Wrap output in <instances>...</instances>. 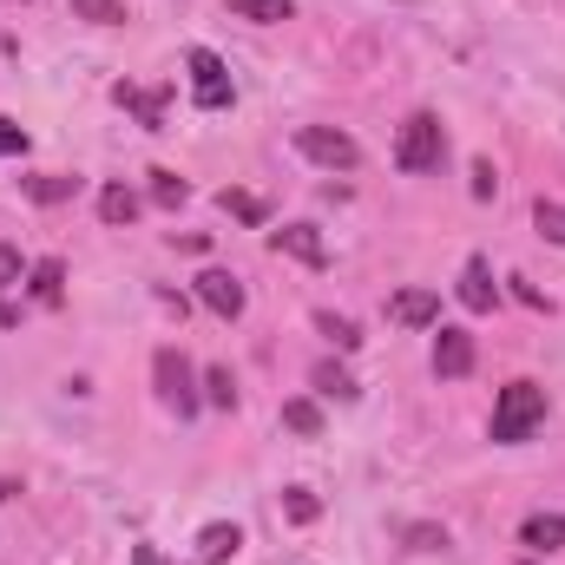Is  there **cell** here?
<instances>
[{
	"instance_id": "484cf974",
	"label": "cell",
	"mask_w": 565,
	"mask_h": 565,
	"mask_svg": "<svg viewBox=\"0 0 565 565\" xmlns=\"http://www.w3.org/2000/svg\"><path fill=\"white\" fill-rule=\"evenodd\" d=\"M204 402H211V408H237V382H231V369H211V375H204Z\"/></svg>"
},
{
	"instance_id": "f1b7e54d",
	"label": "cell",
	"mask_w": 565,
	"mask_h": 565,
	"mask_svg": "<svg viewBox=\"0 0 565 565\" xmlns=\"http://www.w3.org/2000/svg\"><path fill=\"white\" fill-rule=\"evenodd\" d=\"M13 151H26V132L13 119H0V158H13Z\"/></svg>"
},
{
	"instance_id": "5bb4252c",
	"label": "cell",
	"mask_w": 565,
	"mask_h": 565,
	"mask_svg": "<svg viewBox=\"0 0 565 565\" xmlns=\"http://www.w3.org/2000/svg\"><path fill=\"white\" fill-rule=\"evenodd\" d=\"M20 191H26L33 204H66V198H79V178H66V171H33V178H20Z\"/></svg>"
},
{
	"instance_id": "d6986e66",
	"label": "cell",
	"mask_w": 565,
	"mask_h": 565,
	"mask_svg": "<svg viewBox=\"0 0 565 565\" xmlns=\"http://www.w3.org/2000/svg\"><path fill=\"white\" fill-rule=\"evenodd\" d=\"M316 329H322L335 349H362V329H355L349 316H335V309H316Z\"/></svg>"
},
{
	"instance_id": "1f68e13d",
	"label": "cell",
	"mask_w": 565,
	"mask_h": 565,
	"mask_svg": "<svg viewBox=\"0 0 565 565\" xmlns=\"http://www.w3.org/2000/svg\"><path fill=\"white\" fill-rule=\"evenodd\" d=\"M132 565H171V559H164V553H151V546H139V553H132Z\"/></svg>"
},
{
	"instance_id": "6da1fadb",
	"label": "cell",
	"mask_w": 565,
	"mask_h": 565,
	"mask_svg": "<svg viewBox=\"0 0 565 565\" xmlns=\"http://www.w3.org/2000/svg\"><path fill=\"white\" fill-rule=\"evenodd\" d=\"M546 422V388L540 382H507L500 388V402H493V440H526L533 427Z\"/></svg>"
},
{
	"instance_id": "ac0fdd59",
	"label": "cell",
	"mask_w": 565,
	"mask_h": 565,
	"mask_svg": "<svg viewBox=\"0 0 565 565\" xmlns=\"http://www.w3.org/2000/svg\"><path fill=\"white\" fill-rule=\"evenodd\" d=\"M145 178H151V184H145V191H151V204H164V211H178V204L191 198V184H184L178 171H164V164H158V171H145Z\"/></svg>"
},
{
	"instance_id": "ba28073f",
	"label": "cell",
	"mask_w": 565,
	"mask_h": 565,
	"mask_svg": "<svg viewBox=\"0 0 565 565\" xmlns=\"http://www.w3.org/2000/svg\"><path fill=\"white\" fill-rule=\"evenodd\" d=\"M454 296H460V309H473V316H487V309L500 302V282H493V270H487V257H467V270H460V282H454Z\"/></svg>"
},
{
	"instance_id": "7a4b0ae2",
	"label": "cell",
	"mask_w": 565,
	"mask_h": 565,
	"mask_svg": "<svg viewBox=\"0 0 565 565\" xmlns=\"http://www.w3.org/2000/svg\"><path fill=\"white\" fill-rule=\"evenodd\" d=\"M440 158H447L440 119H434V113L402 119V132H395V164H402V171H440Z\"/></svg>"
},
{
	"instance_id": "30bf717a",
	"label": "cell",
	"mask_w": 565,
	"mask_h": 565,
	"mask_svg": "<svg viewBox=\"0 0 565 565\" xmlns=\"http://www.w3.org/2000/svg\"><path fill=\"white\" fill-rule=\"evenodd\" d=\"M113 99H119L126 113H139L145 132H158V126H164V106H171V93H164V86H158V93H145V86H126V79L113 86Z\"/></svg>"
},
{
	"instance_id": "603a6c76",
	"label": "cell",
	"mask_w": 565,
	"mask_h": 565,
	"mask_svg": "<svg viewBox=\"0 0 565 565\" xmlns=\"http://www.w3.org/2000/svg\"><path fill=\"white\" fill-rule=\"evenodd\" d=\"M322 513V500L309 493V487H282V520H296V526H309Z\"/></svg>"
},
{
	"instance_id": "9c48e42d",
	"label": "cell",
	"mask_w": 565,
	"mask_h": 565,
	"mask_svg": "<svg viewBox=\"0 0 565 565\" xmlns=\"http://www.w3.org/2000/svg\"><path fill=\"white\" fill-rule=\"evenodd\" d=\"M198 302L231 322V316H244V282L231 277V270H204V277H198Z\"/></svg>"
},
{
	"instance_id": "e0dca14e",
	"label": "cell",
	"mask_w": 565,
	"mask_h": 565,
	"mask_svg": "<svg viewBox=\"0 0 565 565\" xmlns=\"http://www.w3.org/2000/svg\"><path fill=\"white\" fill-rule=\"evenodd\" d=\"M99 217H106L113 231H126V224L139 217V191H126V184H106V191H99Z\"/></svg>"
},
{
	"instance_id": "8fae6325",
	"label": "cell",
	"mask_w": 565,
	"mask_h": 565,
	"mask_svg": "<svg viewBox=\"0 0 565 565\" xmlns=\"http://www.w3.org/2000/svg\"><path fill=\"white\" fill-rule=\"evenodd\" d=\"M26 289H33L40 309H60V302H66V264H60V257H40V264L26 270Z\"/></svg>"
},
{
	"instance_id": "4316f807",
	"label": "cell",
	"mask_w": 565,
	"mask_h": 565,
	"mask_svg": "<svg viewBox=\"0 0 565 565\" xmlns=\"http://www.w3.org/2000/svg\"><path fill=\"white\" fill-rule=\"evenodd\" d=\"M408 546H415V553H440V546H447V533H440V526H415V533H408Z\"/></svg>"
},
{
	"instance_id": "52a82bcc",
	"label": "cell",
	"mask_w": 565,
	"mask_h": 565,
	"mask_svg": "<svg viewBox=\"0 0 565 565\" xmlns=\"http://www.w3.org/2000/svg\"><path fill=\"white\" fill-rule=\"evenodd\" d=\"M270 244H277L282 257L309 264V270H322V264H329V244H322V231H316V224H282V231H270Z\"/></svg>"
},
{
	"instance_id": "7402d4cb",
	"label": "cell",
	"mask_w": 565,
	"mask_h": 565,
	"mask_svg": "<svg viewBox=\"0 0 565 565\" xmlns=\"http://www.w3.org/2000/svg\"><path fill=\"white\" fill-rule=\"evenodd\" d=\"M217 204H224V211H231V217H237V224H264V217H270V211H264V198H257V191H224V198H217Z\"/></svg>"
},
{
	"instance_id": "4fadbf2b",
	"label": "cell",
	"mask_w": 565,
	"mask_h": 565,
	"mask_svg": "<svg viewBox=\"0 0 565 565\" xmlns=\"http://www.w3.org/2000/svg\"><path fill=\"white\" fill-rule=\"evenodd\" d=\"M237 546H244V533H237L231 520H211V526L198 533V565H224V559H237Z\"/></svg>"
},
{
	"instance_id": "f546056e",
	"label": "cell",
	"mask_w": 565,
	"mask_h": 565,
	"mask_svg": "<svg viewBox=\"0 0 565 565\" xmlns=\"http://www.w3.org/2000/svg\"><path fill=\"white\" fill-rule=\"evenodd\" d=\"M7 282H20V250H13V244H0V289H7Z\"/></svg>"
},
{
	"instance_id": "7c38bea8",
	"label": "cell",
	"mask_w": 565,
	"mask_h": 565,
	"mask_svg": "<svg viewBox=\"0 0 565 565\" xmlns=\"http://www.w3.org/2000/svg\"><path fill=\"white\" fill-rule=\"evenodd\" d=\"M388 316H395L402 329H427V322H440V296H434V289H402V296L388 302Z\"/></svg>"
},
{
	"instance_id": "83f0119b",
	"label": "cell",
	"mask_w": 565,
	"mask_h": 565,
	"mask_svg": "<svg viewBox=\"0 0 565 565\" xmlns=\"http://www.w3.org/2000/svg\"><path fill=\"white\" fill-rule=\"evenodd\" d=\"M493 191H500V178H493V164H487V158H480V164H473V198H480V204H487V198H493Z\"/></svg>"
},
{
	"instance_id": "44dd1931",
	"label": "cell",
	"mask_w": 565,
	"mask_h": 565,
	"mask_svg": "<svg viewBox=\"0 0 565 565\" xmlns=\"http://www.w3.org/2000/svg\"><path fill=\"white\" fill-rule=\"evenodd\" d=\"M231 13L257 20V26H277V20H289V0H231Z\"/></svg>"
},
{
	"instance_id": "2e32d148",
	"label": "cell",
	"mask_w": 565,
	"mask_h": 565,
	"mask_svg": "<svg viewBox=\"0 0 565 565\" xmlns=\"http://www.w3.org/2000/svg\"><path fill=\"white\" fill-rule=\"evenodd\" d=\"M520 540H526L533 553H559L565 546V513H533V520L520 526Z\"/></svg>"
},
{
	"instance_id": "cb8c5ba5",
	"label": "cell",
	"mask_w": 565,
	"mask_h": 565,
	"mask_svg": "<svg viewBox=\"0 0 565 565\" xmlns=\"http://www.w3.org/2000/svg\"><path fill=\"white\" fill-rule=\"evenodd\" d=\"M282 427L316 440V434H322V408H316V402H282Z\"/></svg>"
},
{
	"instance_id": "ffe728a7",
	"label": "cell",
	"mask_w": 565,
	"mask_h": 565,
	"mask_svg": "<svg viewBox=\"0 0 565 565\" xmlns=\"http://www.w3.org/2000/svg\"><path fill=\"white\" fill-rule=\"evenodd\" d=\"M73 20H93V26H126V0H73Z\"/></svg>"
},
{
	"instance_id": "d4e9b609",
	"label": "cell",
	"mask_w": 565,
	"mask_h": 565,
	"mask_svg": "<svg viewBox=\"0 0 565 565\" xmlns=\"http://www.w3.org/2000/svg\"><path fill=\"white\" fill-rule=\"evenodd\" d=\"M533 224H540V237H546V244H565V204L540 198V204H533Z\"/></svg>"
},
{
	"instance_id": "4dcf8cb0",
	"label": "cell",
	"mask_w": 565,
	"mask_h": 565,
	"mask_svg": "<svg viewBox=\"0 0 565 565\" xmlns=\"http://www.w3.org/2000/svg\"><path fill=\"white\" fill-rule=\"evenodd\" d=\"M513 296H520L526 309H553V302H546V296H540V289H533V282H526V277H513Z\"/></svg>"
},
{
	"instance_id": "d6a6232c",
	"label": "cell",
	"mask_w": 565,
	"mask_h": 565,
	"mask_svg": "<svg viewBox=\"0 0 565 565\" xmlns=\"http://www.w3.org/2000/svg\"><path fill=\"white\" fill-rule=\"evenodd\" d=\"M20 493V480H0V500H13Z\"/></svg>"
},
{
	"instance_id": "277c9868",
	"label": "cell",
	"mask_w": 565,
	"mask_h": 565,
	"mask_svg": "<svg viewBox=\"0 0 565 565\" xmlns=\"http://www.w3.org/2000/svg\"><path fill=\"white\" fill-rule=\"evenodd\" d=\"M296 151L316 158L322 171H355L362 164V145L349 139V132H335V126H296Z\"/></svg>"
},
{
	"instance_id": "8992f818",
	"label": "cell",
	"mask_w": 565,
	"mask_h": 565,
	"mask_svg": "<svg viewBox=\"0 0 565 565\" xmlns=\"http://www.w3.org/2000/svg\"><path fill=\"white\" fill-rule=\"evenodd\" d=\"M434 375H440V382L473 375V335H467V329H440V335H434Z\"/></svg>"
},
{
	"instance_id": "9a60e30c",
	"label": "cell",
	"mask_w": 565,
	"mask_h": 565,
	"mask_svg": "<svg viewBox=\"0 0 565 565\" xmlns=\"http://www.w3.org/2000/svg\"><path fill=\"white\" fill-rule=\"evenodd\" d=\"M309 388H316V395H329V402H355V395H362V388H355V375H349L342 362H316V369H309Z\"/></svg>"
},
{
	"instance_id": "5b68a950",
	"label": "cell",
	"mask_w": 565,
	"mask_h": 565,
	"mask_svg": "<svg viewBox=\"0 0 565 565\" xmlns=\"http://www.w3.org/2000/svg\"><path fill=\"white\" fill-rule=\"evenodd\" d=\"M184 66H191V99H198L204 113H224V106H231V73H224V60H217L211 46H191Z\"/></svg>"
},
{
	"instance_id": "3957f363",
	"label": "cell",
	"mask_w": 565,
	"mask_h": 565,
	"mask_svg": "<svg viewBox=\"0 0 565 565\" xmlns=\"http://www.w3.org/2000/svg\"><path fill=\"white\" fill-rule=\"evenodd\" d=\"M151 382H158V402H164L178 422L198 415V402H204V395H198V369H191L178 349H158V355H151Z\"/></svg>"
}]
</instances>
